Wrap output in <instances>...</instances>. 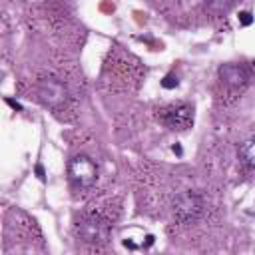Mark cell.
I'll use <instances>...</instances> for the list:
<instances>
[{
    "label": "cell",
    "instance_id": "cell-4",
    "mask_svg": "<svg viewBox=\"0 0 255 255\" xmlns=\"http://www.w3.org/2000/svg\"><path fill=\"white\" fill-rule=\"evenodd\" d=\"M78 235L86 243H104L108 239V223L98 215H86L78 223Z\"/></svg>",
    "mask_w": 255,
    "mask_h": 255
},
{
    "label": "cell",
    "instance_id": "cell-2",
    "mask_svg": "<svg viewBox=\"0 0 255 255\" xmlns=\"http://www.w3.org/2000/svg\"><path fill=\"white\" fill-rule=\"evenodd\" d=\"M203 211V201L193 191H181L173 199V217L179 223H191L195 221Z\"/></svg>",
    "mask_w": 255,
    "mask_h": 255
},
{
    "label": "cell",
    "instance_id": "cell-8",
    "mask_svg": "<svg viewBox=\"0 0 255 255\" xmlns=\"http://www.w3.org/2000/svg\"><path fill=\"white\" fill-rule=\"evenodd\" d=\"M207 2V8L215 14H221V12H227L231 8V2L233 0H205Z\"/></svg>",
    "mask_w": 255,
    "mask_h": 255
},
{
    "label": "cell",
    "instance_id": "cell-5",
    "mask_svg": "<svg viewBox=\"0 0 255 255\" xmlns=\"http://www.w3.org/2000/svg\"><path fill=\"white\" fill-rule=\"evenodd\" d=\"M38 94H40V100L46 106L54 108V110H58L60 106H64L66 100H68V90H66V86L58 78H46V80H42Z\"/></svg>",
    "mask_w": 255,
    "mask_h": 255
},
{
    "label": "cell",
    "instance_id": "cell-11",
    "mask_svg": "<svg viewBox=\"0 0 255 255\" xmlns=\"http://www.w3.org/2000/svg\"><path fill=\"white\" fill-rule=\"evenodd\" d=\"M6 102H8V104H10L14 110H22V106H20L18 102H14V100H10V98H6Z\"/></svg>",
    "mask_w": 255,
    "mask_h": 255
},
{
    "label": "cell",
    "instance_id": "cell-12",
    "mask_svg": "<svg viewBox=\"0 0 255 255\" xmlns=\"http://www.w3.org/2000/svg\"><path fill=\"white\" fill-rule=\"evenodd\" d=\"M36 173H38V177H40V179H44V169H42V165H38V167H36Z\"/></svg>",
    "mask_w": 255,
    "mask_h": 255
},
{
    "label": "cell",
    "instance_id": "cell-1",
    "mask_svg": "<svg viewBox=\"0 0 255 255\" xmlns=\"http://www.w3.org/2000/svg\"><path fill=\"white\" fill-rule=\"evenodd\" d=\"M68 175L74 187L90 189L98 179V167L88 155H76L68 163Z\"/></svg>",
    "mask_w": 255,
    "mask_h": 255
},
{
    "label": "cell",
    "instance_id": "cell-3",
    "mask_svg": "<svg viewBox=\"0 0 255 255\" xmlns=\"http://www.w3.org/2000/svg\"><path fill=\"white\" fill-rule=\"evenodd\" d=\"M157 118L165 128H169L173 131H183V129L191 128V124H193V110L187 104H173V106L159 110Z\"/></svg>",
    "mask_w": 255,
    "mask_h": 255
},
{
    "label": "cell",
    "instance_id": "cell-6",
    "mask_svg": "<svg viewBox=\"0 0 255 255\" xmlns=\"http://www.w3.org/2000/svg\"><path fill=\"white\" fill-rule=\"evenodd\" d=\"M219 78L231 90H243L247 86V72H245L243 66H237V64L221 66L219 68Z\"/></svg>",
    "mask_w": 255,
    "mask_h": 255
},
{
    "label": "cell",
    "instance_id": "cell-7",
    "mask_svg": "<svg viewBox=\"0 0 255 255\" xmlns=\"http://www.w3.org/2000/svg\"><path fill=\"white\" fill-rule=\"evenodd\" d=\"M239 157H241V161H243L245 165L255 167V135L249 137V139H245V141L241 143V147H239Z\"/></svg>",
    "mask_w": 255,
    "mask_h": 255
},
{
    "label": "cell",
    "instance_id": "cell-9",
    "mask_svg": "<svg viewBox=\"0 0 255 255\" xmlns=\"http://www.w3.org/2000/svg\"><path fill=\"white\" fill-rule=\"evenodd\" d=\"M179 82H177V76H173V74H167L163 80H161V86L163 88H175Z\"/></svg>",
    "mask_w": 255,
    "mask_h": 255
},
{
    "label": "cell",
    "instance_id": "cell-10",
    "mask_svg": "<svg viewBox=\"0 0 255 255\" xmlns=\"http://www.w3.org/2000/svg\"><path fill=\"white\" fill-rule=\"evenodd\" d=\"M239 20H241L243 26H249V24L253 22V16H251L249 12H241V14H239Z\"/></svg>",
    "mask_w": 255,
    "mask_h": 255
}]
</instances>
